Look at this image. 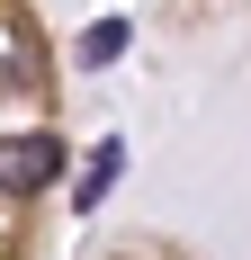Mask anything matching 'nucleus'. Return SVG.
Wrapping results in <instances>:
<instances>
[{
  "label": "nucleus",
  "mask_w": 251,
  "mask_h": 260,
  "mask_svg": "<svg viewBox=\"0 0 251 260\" xmlns=\"http://www.w3.org/2000/svg\"><path fill=\"white\" fill-rule=\"evenodd\" d=\"M45 180H63V144H54V135H18V144H0V188H9V198H36Z\"/></svg>",
  "instance_id": "1"
},
{
  "label": "nucleus",
  "mask_w": 251,
  "mask_h": 260,
  "mask_svg": "<svg viewBox=\"0 0 251 260\" xmlns=\"http://www.w3.org/2000/svg\"><path fill=\"white\" fill-rule=\"evenodd\" d=\"M117 161H125V144H99V153L81 161V180H72V207H99V198H108V180H117Z\"/></svg>",
  "instance_id": "2"
},
{
  "label": "nucleus",
  "mask_w": 251,
  "mask_h": 260,
  "mask_svg": "<svg viewBox=\"0 0 251 260\" xmlns=\"http://www.w3.org/2000/svg\"><path fill=\"white\" fill-rule=\"evenodd\" d=\"M117 54H125V18H99L90 36H81V63H90V72H99V63H117Z\"/></svg>",
  "instance_id": "3"
}]
</instances>
